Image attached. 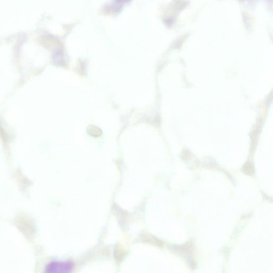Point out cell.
Returning <instances> with one entry per match:
<instances>
[{
    "label": "cell",
    "mask_w": 273,
    "mask_h": 273,
    "mask_svg": "<svg viewBox=\"0 0 273 273\" xmlns=\"http://www.w3.org/2000/svg\"><path fill=\"white\" fill-rule=\"evenodd\" d=\"M74 265L70 261H53L46 266L45 272L48 273H69L72 272Z\"/></svg>",
    "instance_id": "obj_1"
}]
</instances>
